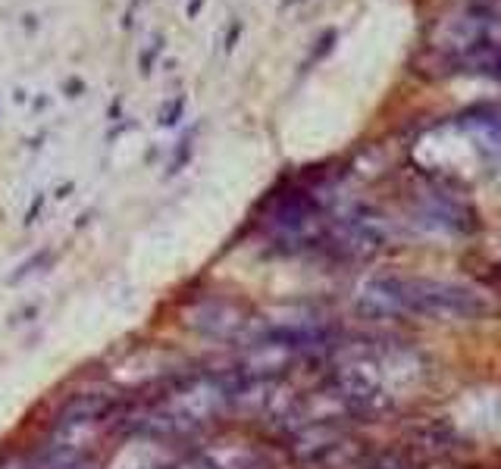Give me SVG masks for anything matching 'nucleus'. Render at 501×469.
Wrapping results in <instances>:
<instances>
[{
  "label": "nucleus",
  "mask_w": 501,
  "mask_h": 469,
  "mask_svg": "<svg viewBox=\"0 0 501 469\" xmlns=\"http://www.w3.org/2000/svg\"><path fill=\"white\" fill-rule=\"evenodd\" d=\"M354 307L370 319L430 323H476L495 313L492 298L479 288L423 276H370L357 285Z\"/></svg>",
  "instance_id": "2"
},
{
  "label": "nucleus",
  "mask_w": 501,
  "mask_h": 469,
  "mask_svg": "<svg viewBox=\"0 0 501 469\" xmlns=\"http://www.w3.org/2000/svg\"><path fill=\"white\" fill-rule=\"evenodd\" d=\"M470 66H473V72H479V76H489L492 82H501V47L483 44L470 57Z\"/></svg>",
  "instance_id": "7"
},
{
  "label": "nucleus",
  "mask_w": 501,
  "mask_h": 469,
  "mask_svg": "<svg viewBox=\"0 0 501 469\" xmlns=\"http://www.w3.org/2000/svg\"><path fill=\"white\" fill-rule=\"evenodd\" d=\"M182 110H185V97L179 94V97L170 104V110H163V116H160V125H163V129H172V125L179 122V116H182Z\"/></svg>",
  "instance_id": "9"
},
{
  "label": "nucleus",
  "mask_w": 501,
  "mask_h": 469,
  "mask_svg": "<svg viewBox=\"0 0 501 469\" xmlns=\"http://www.w3.org/2000/svg\"><path fill=\"white\" fill-rule=\"evenodd\" d=\"M188 326L195 332L207 335V338L217 341H235L238 335H245V328L251 326L248 310H245L242 300L223 298V294H210V298H200L188 313Z\"/></svg>",
  "instance_id": "4"
},
{
  "label": "nucleus",
  "mask_w": 501,
  "mask_h": 469,
  "mask_svg": "<svg viewBox=\"0 0 501 469\" xmlns=\"http://www.w3.org/2000/svg\"><path fill=\"white\" fill-rule=\"evenodd\" d=\"M232 391L235 375L232 372H191L170 382L163 394L148 404L138 419V432L151 438H182L200 428L213 426L232 413Z\"/></svg>",
  "instance_id": "3"
},
{
  "label": "nucleus",
  "mask_w": 501,
  "mask_h": 469,
  "mask_svg": "<svg viewBox=\"0 0 501 469\" xmlns=\"http://www.w3.org/2000/svg\"><path fill=\"white\" fill-rule=\"evenodd\" d=\"M195 460L204 469H276L273 454L248 441H219V444L200 447Z\"/></svg>",
  "instance_id": "5"
},
{
  "label": "nucleus",
  "mask_w": 501,
  "mask_h": 469,
  "mask_svg": "<svg viewBox=\"0 0 501 469\" xmlns=\"http://www.w3.org/2000/svg\"><path fill=\"white\" fill-rule=\"evenodd\" d=\"M188 157H191V135L179 141V150H176V160H172V166H170V176H172V172L182 169V166L188 163Z\"/></svg>",
  "instance_id": "10"
},
{
  "label": "nucleus",
  "mask_w": 501,
  "mask_h": 469,
  "mask_svg": "<svg viewBox=\"0 0 501 469\" xmlns=\"http://www.w3.org/2000/svg\"><path fill=\"white\" fill-rule=\"evenodd\" d=\"M320 366V382L336 394L348 419L385 416L411 400L430 379L423 354L395 338H336Z\"/></svg>",
  "instance_id": "1"
},
{
  "label": "nucleus",
  "mask_w": 501,
  "mask_h": 469,
  "mask_svg": "<svg viewBox=\"0 0 501 469\" xmlns=\"http://www.w3.org/2000/svg\"><path fill=\"white\" fill-rule=\"evenodd\" d=\"M19 469H97V466L88 463V457H66V454L48 451L35 463H19Z\"/></svg>",
  "instance_id": "8"
},
{
  "label": "nucleus",
  "mask_w": 501,
  "mask_h": 469,
  "mask_svg": "<svg viewBox=\"0 0 501 469\" xmlns=\"http://www.w3.org/2000/svg\"><path fill=\"white\" fill-rule=\"evenodd\" d=\"M200 6H204V0H191V4H188V19H195V16H198Z\"/></svg>",
  "instance_id": "14"
},
{
  "label": "nucleus",
  "mask_w": 501,
  "mask_h": 469,
  "mask_svg": "<svg viewBox=\"0 0 501 469\" xmlns=\"http://www.w3.org/2000/svg\"><path fill=\"white\" fill-rule=\"evenodd\" d=\"M336 31H326V35L323 38H320V47H317V50H313V59H320V57H323V53H329L332 50V44H336Z\"/></svg>",
  "instance_id": "11"
},
{
  "label": "nucleus",
  "mask_w": 501,
  "mask_h": 469,
  "mask_svg": "<svg viewBox=\"0 0 501 469\" xmlns=\"http://www.w3.org/2000/svg\"><path fill=\"white\" fill-rule=\"evenodd\" d=\"M238 35H242V19H232V22H229V31H226V50H232V47H235Z\"/></svg>",
  "instance_id": "12"
},
{
  "label": "nucleus",
  "mask_w": 501,
  "mask_h": 469,
  "mask_svg": "<svg viewBox=\"0 0 501 469\" xmlns=\"http://www.w3.org/2000/svg\"><path fill=\"white\" fill-rule=\"evenodd\" d=\"M458 125L476 141L479 153L495 172H501V110L495 106H479L458 119Z\"/></svg>",
  "instance_id": "6"
},
{
  "label": "nucleus",
  "mask_w": 501,
  "mask_h": 469,
  "mask_svg": "<svg viewBox=\"0 0 501 469\" xmlns=\"http://www.w3.org/2000/svg\"><path fill=\"white\" fill-rule=\"evenodd\" d=\"M289 4H295V0H285V6H289Z\"/></svg>",
  "instance_id": "15"
},
{
  "label": "nucleus",
  "mask_w": 501,
  "mask_h": 469,
  "mask_svg": "<svg viewBox=\"0 0 501 469\" xmlns=\"http://www.w3.org/2000/svg\"><path fill=\"white\" fill-rule=\"evenodd\" d=\"M160 47H163V41H160V38H157V41H153V47H151V50H148V53H144V57H142V63H138V66H142V72H151V63H153V59H157Z\"/></svg>",
  "instance_id": "13"
}]
</instances>
